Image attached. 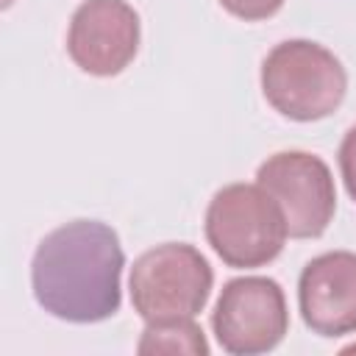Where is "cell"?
<instances>
[{
	"instance_id": "obj_1",
	"label": "cell",
	"mask_w": 356,
	"mask_h": 356,
	"mask_svg": "<svg viewBox=\"0 0 356 356\" xmlns=\"http://www.w3.org/2000/svg\"><path fill=\"white\" fill-rule=\"evenodd\" d=\"M125 253L111 225L72 220L50 231L31 261L36 303L67 323H100L120 312Z\"/></svg>"
},
{
	"instance_id": "obj_3",
	"label": "cell",
	"mask_w": 356,
	"mask_h": 356,
	"mask_svg": "<svg viewBox=\"0 0 356 356\" xmlns=\"http://www.w3.org/2000/svg\"><path fill=\"white\" fill-rule=\"evenodd\" d=\"M206 239L222 264L236 270L264 267L284 250L286 222L278 203L259 184H228L206 209Z\"/></svg>"
},
{
	"instance_id": "obj_5",
	"label": "cell",
	"mask_w": 356,
	"mask_h": 356,
	"mask_svg": "<svg viewBox=\"0 0 356 356\" xmlns=\"http://www.w3.org/2000/svg\"><path fill=\"white\" fill-rule=\"evenodd\" d=\"M211 331L231 356H259L278 348L289 331L281 284L264 275L231 278L214 303Z\"/></svg>"
},
{
	"instance_id": "obj_10",
	"label": "cell",
	"mask_w": 356,
	"mask_h": 356,
	"mask_svg": "<svg viewBox=\"0 0 356 356\" xmlns=\"http://www.w3.org/2000/svg\"><path fill=\"white\" fill-rule=\"evenodd\" d=\"M220 6L236 19L259 22V19H270L273 14H278L284 0H220Z\"/></svg>"
},
{
	"instance_id": "obj_2",
	"label": "cell",
	"mask_w": 356,
	"mask_h": 356,
	"mask_svg": "<svg viewBox=\"0 0 356 356\" xmlns=\"http://www.w3.org/2000/svg\"><path fill=\"white\" fill-rule=\"evenodd\" d=\"M261 92L281 117L314 122L342 106L348 72L328 47L309 39H286L261 61Z\"/></svg>"
},
{
	"instance_id": "obj_6",
	"label": "cell",
	"mask_w": 356,
	"mask_h": 356,
	"mask_svg": "<svg viewBox=\"0 0 356 356\" xmlns=\"http://www.w3.org/2000/svg\"><path fill=\"white\" fill-rule=\"evenodd\" d=\"M256 184L278 203L292 239H317L337 211V189L328 164L306 150L273 153L256 170Z\"/></svg>"
},
{
	"instance_id": "obj_8",
	"label": "cell",
	"mask_w": 356,
	"mask_h": 356,
	"mask_svg": "<svg viewBox=\"0 0 356 356\" xmlns=\"http://www.w3.org/2000/svg\"><path fill=\"white\" fill-rule=\"evenodd\" d=\"M298 309L317 337L356 331V253L331 250L314 256L298 278Z\"/></svg>"
},
{
	"instance_id": "obj_4",
	"label": "cell",
	"mask_w": 356,
	"mask_h": 356,
	"mask_svg": "<svg viewBox=\"0 0 356 356\" xmlns=\"http://www.w3.org/2000/svg\"><path fill=\"white\" fill-rule=\"evenodd\" d=\"M211 284V264L186 242H164L145 250L128 278L134 312L145 323L197 317L209 303Z\"/></svg>"
},
{
	"instance_id": "obj_7",
	"label": "cell",
	"mask_w": 356,
	"mask_h": 356,
	"mask_svg": "<svg viewBox=\"0 0 356 356\" xmlns=\"http://www.w3.org/2000/svg\"><path fill=\"white\" fill-rule=\"evenodd\" d=\"M139 36V14L125 0H83L70 19L67 53L78 70L111 78L134 61Z\"/></svg>"
},
{
	"instance_id": "obj_11",
	"label": "cell",
	"mask_w": 356,
	"mask_h": 356,
	"mask_svg": "<svg viewBox=\"0 0 356 356\" xmlns=\"http://www.w3.org/2000/svg\"><path fill=\"white\" fill-rule=\"evenodd\" d=\"M337 161H339V172H342V184L350 195V200L356 203V125L348 128V134L342 136L339 142V153H337Z\"/></svg>"
},
{
	"instance_id": "obj_9",
	"label": "cell",
	"mask_w": 356,
	"mask_h": 356,
	"mask_svg": "<svg viewBox=\"0 0 356 356\" xmlns=\"http://www.w3.org/2000/svg\"><path fill=\"white\" fill-rule=\"evenodd\" d=\"M136 350L147 353H186V356H209V342L195 317L175 320H153L145 325Z\"/></svg>"
}]
</instances>
